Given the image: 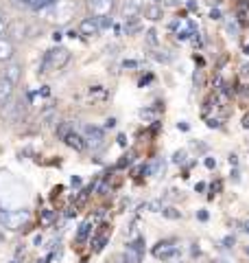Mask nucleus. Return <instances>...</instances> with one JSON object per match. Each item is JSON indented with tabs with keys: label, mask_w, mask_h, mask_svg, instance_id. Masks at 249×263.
Segmentation results:
<instances>
[{
	"label": "nucleus",
	"mask_w": 249,
	"mask_h": 263,
	"mask_svg": "<svg viewBox=\"0 0 249 263\" xmlns=\"http://www.w3.org/2000/svg\"><path fill=\"white\" fill-rule=\"evenodd\" d=\"M27 24H24L22 20H13L9 22V27H7V35H9L11 42H20V40L27 35Z\"/></svg>",
	"instance_id": "11"
},
{
	"label": "nucleus",
	"mask_w": 249,
	"mask_h": 263,
	"mask_svg": "<svg viewBox=\"0 0 249 263\" xmlns=\"http://www.w3.org/2000/svg\"><path fill=\"white\" fill-rule=\"evenodd\" d=\"M116 125V119H107L105 121V127H114Z\"/></svg>",
	"instance_id": "39"
},
{
	"label": "nucleus",
	"mask_w": 249,
	"mask_h": 263,
	"mask_svg": "<svg viewBox=\"0 0 249 263\" xmlns=\"http://www.w3.org/2000/svg\"><path fill=\"white\" fill-rule=\"evenodd\" d=\"M53 219H55V213H53V211H42L39 221H42L44 226H51V224H53Z\"/></svg>",
	"instance_id": "24"
},
{
	"label": "nucleus",
	"mask_w": 249,
	"mask_h": 263,
	"mask_svg": "<svg viewBox=\"0 0 249 263\" xmlns=\"http://www.w3.org/2000/svg\"><path fill=\"white\" fill-rule=\"evenodd\" d=\"M153 57H155L157 62H162V64H171V60H173V57H171L169 53H166V51H155V53H153Z\"/></svg>",
	"instance_id": "26"
},
{
	"label": "nucleus",
	"mask_w": 249,
	"mask_h": 263,
	"mask_svg": "<svg viewBox=\"0 0 249 263\" xmlns=\"http://www.w3.org/2000/svg\"><path fill=\"white\" fill-rule=\"evenodd\" d=\"M173 162H175V164H184L186 162V152H175V156H173Z\"/></svg>",
	"instance_id": "30"
},
{
	"label": "nucleus",
	"mask_w": 249,
	"mask_h": 263,
	"mask_svg": "<svg viewBox=\"0 0 249 263\" xmlns=\"http://www.w3.org/2000/svg\"><path fill=\"white\" fill-rule=\"evenodd\" d=\"M144 257V237H136L127 243L125 250V263H142Z\"/></svg>",
	"instance_id": "5"
},
{
	"label": "nucleus",
	"mask_w": 249,
	"mask_h": 263,
	"mask_svg": "<svg viewBox=\"0 0 249 263\" xmlns=\"http://www.w3.org/2000/svg\"><path fill=\"white\" fill-rule=\"evenodd\" d=\"M153 257L162 259V261H173V259L179 257V248L173 239H164V241L153 246Z\"/></svg>",
	"instance_id": "4"
},
{
	"label": "nucleus",
	"mask_w": 249,
	"mask_h": 263,
	"mask_svg": "<svg viewBox=\"0 0 249 263\" xmlns=\"http://www.w3.org/2000/svg\"><path fill=\"white\" fill-rule=\"evenodd\" d=\"M210 18H212V20H221V11H219V9H212V11H210Z\"/></svg>",
	"instance_id": "35"
},
{
	"label": "nucleus",
	"mask_w": 249,
	"mask_h": 263,
	"mask_svg": "<svg viewBox=\"0 0 249 263\" xmlns=\"http://www.w3.org/2000/svg\"><path fill=\"white\" fill-rule=\"evenodd\" d=\"M223 246H225V248H232V246H234V237H225V239H223Z\"/></svg>",
	"instance_id": "33"
},
{
	"label": "nucleus",
	"mask_w": 249,
	"mask_h": 263,
	"mask_svg": "<svg viewBox=\"0 0 249 263\" xmlns=\"http://www.w3.org/2000/svg\"><path fill=\"white\" fill-rule=\"evenodd\" d=\"M131 160H134V154H127V156H122V158L118 160V164H116V167L122 169V167H127V164H131Z\"/></svg>",
	"instance_id": "29"
},
{
	"label": "nucleus",
	"mask_w": 249,
	"mask_h": 263,
	"mask_svg": "<svg viewBox=\"0 0 249 263\" xmlns=\"http://www.w3.org/2000/svg\"><path fill=\"white\" fill-rule=\"evenodd\" d=\"M83 138H86L88 145L98 147L105 141V132L101 127H96V125H86V129H83Z\"/></svg>",
	"instance_id": "10"
},
{
	"label": "nucleus",
	"mask_w": 249,
	"mask_h": 263,
	"mask_svg": "<svg viewBox=\"0 0 249 263\" xmlns=\"http://www.w3.org/2000/svg\"><path fill=\"white\" fill-rule=\"evenodd\" d=\"M125 35H136V33L142 31V24H140L138 20H129V22H125Z\"/></svg>",
	"instance_id": "20"
},
{
	"label": "nucleus",
	"mask_w": 249,
	"mask_h": 263,
	"mask_svg": "<svg viewBox=\"0 0 249 263\" xmlns=\"http://www.w3.org/2000/svg\"><path fill=\"white\" fill-rule=\"evenodd\" d=\"M90 193H92V186H90V189H83V191L77 195V200H74V209H81L83 206V204H86L88 202V197H90Z\"/></svg>",
	"instance_id": "22"
},
{
	"label": "nucleus",
	"mask_w": 249,
	"mask_h": 263,
	"mask_svg": "<svg viewBox=\"0 0 249 263\" xmlns=\"http://www.w3.org/2000/svg\"><path fill=\"white\" fill-rule=\"evenodd\" d=\"M61 37H64V35H61V33H59V31H57V33H55V35H53V40H55V42H59V40H61Z\"/></svg>",
	"instance_id": "43"
},
{
	"label": "nucleus",
	"mask_w": 249,
	"mask_h": 263,
	"mask_svg": "<svg viewBox=\"0 0 249 263\" xmlns=\"http://www.w3.org/2000/svg\"><path fill=\"white\" fill-rule=\"evenodd\" d=\"M118 145H120V147H125V145H127V141H125V136H122V134L118 136Z\"/></svg>",
	"instance_id": "42"
},
{
	"label": "nucleus",
	"mask_w": 249,
	"mask_h": 263,
	"mask_svg": "<svg viewBox=\"0 0 249 263\" xmlns=\"http://www.w3.org/2000/svg\"><path fill=\"white\" fill-rule=\"evenodd\" d=\"M3 77L5 79H9L11 84H18L20 81V77H22V64H18V62H7L5 64V68H3Z\"/></svg>",
	"instance_id": "12"
},
{
	"label": "nucleus",
	"mask_w": 249,
	"mask_h": 263,
	"mask_svg": "<svg viewBox=\"0 0 249 263\" xmlns=\"http://www.w3.org/2000/svg\"><path fill=\"white\" fill-rule=\"evenodd\" d=\"M74 11H77V5L72 3V0H55L53 5H48L46 9H42L39 13L44 15L48 22L53 24H66L70 22V18H74Z\"/></svg>",
	"instance_id": "1"
},
{
	"label": "nucleus",
	"mask_w": 249,
	"mask_h": 263,
	"mask_svg": "<svg viewBox=\"0 0 249 263\" xmlns=\"http://www.w3.org/2000/svg\"><path fill=\"white\" fill-rule=\"evenodd\" d=\"M66 145H68V147H72V149L74 152H86L88 149V143H86V138H83L81 134H77V132H72V134L68 136V138H66V141H64Z\"/></svg>",
	"instance_id": "15"
},
{
	"label": "nucleus",
	"mask_w": 249,
	"mask_h": 263,
	"mask_svg": "<svg viewBox=\"0 0 249 263\" xmlns=\"http://www.w3.org/2000/svg\"><path fill=\"white\" fill-rule=\"evenodd\" d=\"M13 55H15V44L11 42L9 37H0V62L3 64L11 62Z\"/></svg>",
	"instance_id": "13"
},
{
	"label": "nucleus",
	"mask_w": 249,
	"mask_h": 263,
	"mask_svg": "<svg viewBox=\"0 0 249 263\" xmlns=\"http://www.w3.org/2000/svg\"><path fill=\"white\" fill-rule=\"evenodd\" d=\"M90 226H92V221H83V224L79 226V233H77V241L79 243H83V241H86L88 239V235H90Z\"/></svg>",
	"instance_id": "21"
},
{
	"label": "nucleus",
	"mask_w": 249,
	"mask_h": 263,
	"mask_svg": "<svg viewBox=\"0 0 249 263\" xmlns=\"http://www.w3.org/2000/svg\"><path fill=\"white\" fill-rule=\"evenodd\" d=\"M214 263H236V261H234V259H217Z\"/></svg>",
	"instance_id": "41"
},
{
	"label": "nucleus",
	"mask_w": 249,
	"mask_h": 263,
	"mask_svg": "<svg viewBox=\"0 0 249 263\" xmlns=\"http://www.w3.org/2000/svg\"><path fill=\"white\" fill-rule=\"evenodd\" d=\"M147 42H149V46H157V31L155 29H149L147 31Z\"/></svg>",
	"instance_id": "27"
},
{
	"label": "nucleus",
	"mask_w": 249,
	"mask_h": 263,
	"mask_svg": "<svg viewBox=\"0 0 249 263\" xmlns=\"http://www.w3.org/2000/svg\"><path fill=\"white\" fill-rule=\"evenodd\" d=\"M245 230H247V233H249V224H247V226H245Z\"/></svg>",
	"instance_id": "45"
},
{
	"label": "nucleus",
	"mask_w": 249,
	"mask_h": 263,
	"mask_svg": "<svg viewBox=\"0 0 249 263\" xmlns=\"http://www.w3.org/2000/svg\"><path fill=\"white\" fill-rule=\"evenodd\" d=\"M70 184H72V186H81V178H79V176H72Z\"/></svg>",
	"instance_id": "36"
},
{
	"label": "nucleus",
	"mask_w": 249,
	"mask_h": 263,
	"mask_svg": "<svg viewBox=\"0 0 249 263\" xmlns=\"http://www.w3.org/2000/svg\"><path fill=\"white\" fill-rule=\"evenodd\" d=\"M243 127L249 129V114H245V119H243Z\"/></svg>",
	"instance_id": "40"
},
{
	"label": "nucleus",
	"mask_w": 249,
	"mask_h": 263,
	"mask_svg": "<svg viewBox=\"0 0 249 263\" xmlns=\"http://www.w3.org/2000/svg\"><path fill=\"white\" fill-rule=\"evenodd\" d=\"M88 9L94 18H107L116 9V0H88Z\"/></svg>",
	"instance_id": "6"
},
{
	"label": "nucleus",
	"mask_w": 249,
	"mask_h": 263,
	"mask_svg": "<svg viewBox=\"0 0 249 263\" xmlns=\"http://www.w3.org/2000/svg\"><path fill=\"white\" fill-rule=\"evenodd\" d=\"M103 29H101V22H98V18H94V15H90V18H83L81 24H79V33L86 37H94L98 35Z\"/></svg>",
	"instance_id": "7"
},
{
	"label": "nucleus",
	"mask_w": 249,
	"mask_h": 263,
	"mask_svg": "<svg viewBox=\"0 0 249 263\" xmlns=\"http://www.w3.org/2000/svg\"><path fill=\"white\" fill-rule=\"evenodd\" d=\"M164 217H169V219H179L181 217V213L177 211V209H173V206H166V209H162L160 211Z\"/></svg>",
	"instance_id": "23"
},
{
	"label": "nucleus",
	"mask_w": 249,
	"mask_h": 263,
	"mask_svg": "<svg viewBox=\"0 0 249 263\" xmlns=\"http://www.w3.org/2000/svg\"><path fill=\"white\" fill-rule=\"evenodd\" d=\"M68 62H70V51L68 48L66 46H55V48H51V51H46L44 60H42V66H39V75L61 70Z\"/></svg>",
	"instance_id": "2"
},
{
	"label": "nucleus",
	"mask_w": 249,
	"mask_h": 263,
	"mask_svg": "<svg viewBox=\"0 0 249 263\" xmlns=\"http://www.w3.org/2000/svg\"><path fill=\"white\" fill-rule=\"evenodd\" d=\"M247 254H249V248H247Z\"/></svg>",
	"instance_id": "46"
},
{
	"label": "nucleus",
	"mask_w": 249,
	"mask_h": 263,
	"mask_svg": "<svg viewBox=\"0 0 249 263\" xmlns=\"http://www.w3.org/2000/svg\"><path fill=\"white\" fill-rule=\"evenodd\" d=\"M205 167L208 169H214V167H217V160H214V158H205Z\"/></svg>",
	"instance_id": "34"
},
{
	"label": "nucleus",
	"mask_w": 249,
	"mask_h": 263,
	"mask_svg": "<svg viewBox=\"0 0 249 263\" xmlns=\"http://www.w3.org/2000/svg\"><path fill=\"white\" fill-rule=\"evenodd\" d=\"M138 114H140V119L147 121V123H155V121H157V117H160V112H157L155 108H142Z\"/></svg>",
	"instance_id": "19"
},
{
	"label": "nucleus",
	"mask_w": 249,
	"mask_h": 263,
	"mask_svg": "<svg viewBox=\"0 0 249 263\" xmlns=\"http://www.w3.org/2000/svg\"><path fill=\"white\" fill-rule=\"evenodd\" d=\"M142 11H144V18H149L151 22H155V20H160L162 18V7L160 5H147V7H142Z\"/></svg>",
	"instance_id": "17"
},
{
	"label": "nucleus",
	"mask_w": 249,
	"mask_h": 263,
	"mask_svg": "<svg viewBox=\"0 0 249 263\" xmlns=\"http://www.w3.org/2000/svg\"><path fill=\"white\" fill-rule=\"evenodd\" d=\"M110 235H112V228L110 230H103V233H98L92 237V250L94 252H101L105 248V243L110 241Z\"/></svg>",
	"instance_id": "16"
},
{
	"label": "nucleus",
	"mask_w": 249,
	"mask_h": 263,
	"mask_svg": "<svg viewBox=\"0 0 249 263\" xmlns=\"http://www.w3.org/2000/svg\"><path fill=\"white\" fill-rule=\"evenodd\" d=\"M29 221V211H3L0 213V226L9 230H20Z\"/></svg>",
	"instance_id": "3"
},
{
	"label": "nucleus",
	"mask_w": 249,
	"mask_h": 263,
	"mask_svg": "<svg viewBox=\"0 0 249 263\" xmlns=\"http://www.w3.org/2000/svg\"><path fill=\"white\" fill-rule=\"evenodd\" d=\"M72 132H74V127L70 125V123H59V125L55 127V134H57V138H59V141H66V138H68Z\"/></svg>",
	"instance_id": "18"
},
{
	"label": "nucleus",
	"mask_w": 249,
	"mask_h": 263,
	"mask_svg": "<svg viewBox=\"0 0 249 263\" xmlns=\"http://www.w3.org/2000/svg\"><path fill=\"white\" fill-rule=\"evenodd\" d=\"M138 62H134V60H127V62H122V68H138Z\"/></svg>",
	"instance_id": "32"
},
{
	"label": "nucleus",
	"mask_w": 249,
	"mask_h": 263,
	"mask_svg": "<svg viewBox=\"0 0 249 263\" xmlns=\"http://www.w3.org/2000/svg\"><path fill=\"white\" fill-rule=\"evenodd\" d=\"M3 114L9 123H18L24 117V103L22 101H13V103H5L3 105Z\"/></svg>",
	"instance_id": "8"
},
{
	"label": "nucleus",
	"mask_w": 249,
	"mask_h": 263,
	"mask_svg": "<svg viewBox=\"0 0 249 263\" xmlns=\"http://www.w3.org/2000/svg\"><path fill=\"white\" fill-rule=\"evenodd\" d=\"M33 3H35V0H11L13 7H18V9H29V11H31Z\"/></svg>",
	"instance_id": "25"
},
{
	"label": "nucleus",
	"mask_w": 249,
	"mask_h": 263,
	"mask_svg": "<svg viewBox=\"0 0 249 263\" xmlns=\"http://www.w3.org/2000/svg\"><path fill=\"white\" fill-rule=\"evenodd\" d=\"M197 191H199V193L205 191V184H203V182H199V184H197Z\"/></svg>",
	"instance_id": "44"
},
{
	"label": "nucleus",
	"mask_w": 249,
	"mask_h": 263,
	"mask_svg": "<svg viewBox=\"0 0 249 263\" xmlns=\"http://www.w3.org/2000/svg\"><path fill=\"white\" fill-rule=\"evenodd\" d=\"M147 209H151L153 213H160V211H162L164 206H162V204H160V202H157V200H155V202H149V204H147Z\"/></svg>",
	"instance_id": "31"
},
{
	"label": "nucleus",
	"mask_w": 249,
	"mask_h": 263,
	"mask_svg": "<svg viewBox=\"0 0 249 263\" xmlns=\"http://www.w3.org/2000/svg\"><path fill=\"white\" fill-rule=\"evenodd\" d=\"M240 75H243V77H249V64H245L243 68H240Z\"/></svg>",
	"instance_id": "37"
},
{
	"label": "nucleus",
	"mask_w": 249,
	"mask_h": 263,
	"mask_svg": "<svg viewBox=\"0 0 249 263\" xmlns=\"http://www.w3.org/2000/svg\"><path fill=\"white\" fill-rule=\"evenodd\" d=\"M197 217L201 219V221H205V219H208V213H205V211H199V213H197Z\"/></svg>",
	"instance_id": "38"
},
{
	"label": "nucleus",
	"mask_w": 249,
	"mask_h": 263,
	"mask_svg": "<svg viewBox=\"0 0 249 263\" xmlns=\"http://www.w3.org/2000/svg\"><path fill=\"white\" fill-rule=\"evenodd\" d=\"M7 27H9V20H7L5 13H0V37L7 35Z\"/></svg>",
	"instance_id": "28"
},
{
	"label": "nucleus",
	"mask_w": 249,
	"mask_h": 263,
	"mask_svg": "<svg viewBox=\"0 0 249 263\" xmlns=\"http://www.w3.org/2000/svg\"><path fill=\"white\" fill-rule=\"evenodd\" d=\"M13 88H15V84H11V81H9V79H5V77H0V108H3L5 103H9V101H11Z\"/></svg>",
	"instance_id": "14"
},
{
	"label": "nucleus",
	"mask_w": 249,
	"mask_h": 263,
	"mask_svg": "<svg viewBox=\"0 0 249 263\" xmlns=\"http://www.w3.org/2000/svg\"><path fill=\"white\" fill-rule=\"evenodd\" d=\"M142 0H125V5H122V18L125 22H129V20H138V15L142 13Z\"/></svg>",
	"instance_id": "9"
}]
</instances>
